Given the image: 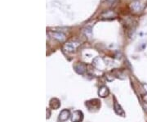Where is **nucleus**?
<instances>
[{
    "mask_svg": "<svg viewBox=\"0 0 147 122\" xmlns=\"http://www.w3.org/2000/svg\"><path fill=\"white\" fill-rule=\"evenodd\" d=\"M85 106L88 108L90 112H96L100 109V101L99 99H91L85 102Z\"/></svg>",
    "mask_w": 147,
    "mask_h": 122,
    "instance_id": "1",
    "label": "nucleus"
},
{
    "mask_svg": "<svg viewBox=\"0 0 147 122\" xmlns=\"http://www.w3.org/2000/svg\"><path fill=\"white\" fill-rule=\"evenodd\" d=\"M48 35L51 36V37L57 40L59 42L63 43L65 41L66 39V35L62 33V32H59V31H48Z\"/></svg>",
    "mask_w": 147,
    "mask_h": 122,
    "instance_id": "2",
    "label": "nucleus"
},
{
    "mask_svg": "<svg viewBox=\"0 0 147 122\" xmlns=\"http://www.w3.org/2000/svg\"><path fill=\"white\" fill-rule=\"evenodd\" d=\"M130 9L135 13H139L143 9V6L139 0H133L130 4Z\"/></svg>",
    "mask_w": 147,
    "mask_h": 122,
    "instance_id": "3",
    "label": "nucleus"
},
{
    "mask_svg": "<svg viewBox=\"0 0 147 122\" xmlns=\"http://www.w3.org/2000/svg\"><path fill=\"white\" fill-rule=\"evenodd\" d=\"M74 69L76 73L79 75H84L87 71V65L84 62H77L74 66Z\"/></svg>",
    "mask_w": 147,
    "mask_h": 122,
    "instance_id": "4",
    "label": "nucleus"
},
{
    "mask_svg": "<svg viewBox=\"0 0 147 122\" xmlns=\"http://www.w3.org/2000/svg\"><path fill=\"white\" fill-rule=\"evenodd\" d=\"M79 46L78 43H74V42H69L65 43L63 46V49L65 51H66L67 53H74L77 47Z\"/></svg>",
    "mask_w": 147,
    "mask_h": 122,
    "instance_id": "5",
    "label": "nucleus"
},
{
    "mask_svg": "<svg viewBox=\"0 0 147 122\" xmlns=\"http://www.w3.org/2000/svg\"><path fill=\"white\" fill-rule=\"evenodd\" d=\"M84 121V113L81 111H74L71 115V121L72 122H82Z\"/></svg>",
    "mask_w": 147,
    "mask_h": 122,
    "instance_id": "6",
    "label": "nucleus"
},
{
    "mask_svg": "<svg viewBox=\"0 0 147 122\" xmlns=\"http://www.w3.org/2000/svg\"><path fill=\"white\" fill-rule=\"evenodd\" d=\"M92 65L94 66L96 69L99 70H103L104 68L105 67V62H104V61H103V59L101 58H100V57L96 58L93 60Z\"/></svg>",
    "mask_w": 147,
    "mask_h": 122,
    "instance_id": "7",
    "label": "nucleus"
},
{
    "mask_svg": "<svg viewBox=\"0 0 147 122\" xmlns=\"http://www.w3.org/2000/svg\"><path fill=\"white\" fill-rule=\"evenodd\" d=\"M69 117H71L70 115V112L67 110V109H64L62 110L61 113L59 114V117H58V121L60 122H65L66 121H68L69 119Z\"/></svg>",
    "mask_w": 147,
    "mask_h": 122,
    "instance_id": "8",
    "label": "nucleus"
},
{
    "mask_svg": "<svg viewBox=\"0 0 147 122\" xmlns=\"http://www.w3.org/2000/svg\"><path fill=\"white\" fill-rule=\"evenodd\" d=\"M114 99H115V102H114V110H115V112L117 115H119L120 117H125V112H124V110L118 103V102L116 101V99L115 98H114Z\"/></svg>",
    "mask_w": 147,
    "mask_h": 122,
    "instance_id": "9",
    "label": "nucleus"
},
{
    "mask_svg": "<svg viewBox=\"0 0 147 122\" xmlns=\"http://www.w3.org/2000/svg\"><path fill=\"white\" fill-rule=\"evenodd\" d=\"M49 106H50V107L52 109L57 110V109L60 108V106H61V102L57 98H53L50 100V102H49Z\"/></svg>",
    "mask_w": 147,
    "mask_h": 122,
    "instance_id": "10",
    "label": "nucleus"
},
{
    "mask_svg": "<svg viewBox=\"0 0 147 122\" xmlns=\"http://www.w3.org/2000/svg\"><path fill=\"white\" fill-rule=\"evenodd\" d=\"M109 94H110V89L105 85L101 86L98 90V95L100 96V98H106Z\"/></svg>",
    "mask_w": 147,
    "mask_h": 122,
    "instance_id": "11",
    "label": "nucleus"
},
{
    "mask_svg": "<svg viewBox=\"0 0 147 122\" xmlns=\"http://www.w3.org/2000/svg\"><path fill=\"white\" fill-rule=\"evenodd\" d=\"M83 32H84V35L88 38H91L92 35V28L91 27H86V28H84Z\"/></svg>",
    "mask_w": 147,
    "mask_h": 122,
    "instance_id": "12",
    "label": "nucleus"
},
{
    "mask_svg": "<svg viewBox=\"0 0 147 122\" xmlns=\"http://www.w3.org/2000/svg\"><path fill=\"white\" fill-rule=\"evenodd\" d=\"M101 16H105V17H113V16H116V14L113 11H106V12L102 13Z\"/></svg>",
    "mask_w": 147,
    "mask_h": 122,
    "instance_id": "13",
    "label": "nucleus"
},
{
    "mask_svg": "<svg viewBox=\"0 0 147 122\" xmlns=\"http://www.w3.org/2000/svg\"><path fill=\"white\" fill-rule=\"evenodd\" d=\"M47 119H49L51 117V112H50V109H47Z\"/></svg>",
    "mask_w": 147,
    "mask_h": 122,
    "instance_id": "14",
    "label": "nucleus"
},
{
    "mask_svg": "<svg viewBox=\"0 0 147 122\" xmlns=\"http://www.w3.org/2000/svg\"><path fill=\"white\" fill-rule=\"evenodd\" d=\"M142 87H143V89H144L145 91L147 93V84H146V83H142Z\"/></svg>",
    "mask_w": 147,
    "mask_h": 122,
    "instance_id": "15",
    "label": "nucleus"
}]
</instances>
